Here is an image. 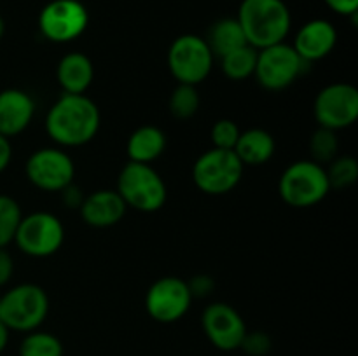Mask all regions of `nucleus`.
I'll return each mask as SVG.
<instances>
[{"label": "nucleus", "mask_w": 358, "mask_h": 356, "mask_svg": "<svg viewBox=\"0 0 358 356\" xmlns=\"http://www.w3.org/2000/svg\"><path fill=\"white\" fill-rule=\"evenodd\" d=\"M233 150L243 166H262L275 156L276 142L266 129L250 128L240 133Z\"/></svg>", "instance_id": "obj_19"}, {"label": "nucleus", "mask_w": 358, "mask_h": 356, "mask_svg": "<svg viewBox=\"0 0 358 356\" xmlns=\"http://www.w3.org/2000/svg\"><path fill=\"white\" fill-rule=\"evenodd\" d=\"M315 119L318 126L332 131L350 128L358 119V91L348 82L325 86L315 98Z\"/></svg>", "instance_id": "obj_12"}, {"label": "nucleus", "mask_w": 358, "mask_h": 356, "mask_svg": "<svg viewBox=\"0 0 358 356\" xmlns=\"http://www.w3.org/2000/svg\"><path fill=\"white\" fill-rule=\"evenodd\" d=\"M101 115L86 94L63 93L45 115L49 138L62 147H83L96 136Z\"/></svg>", "instance_id": "obj_1"}, {"label": "nucleus", "mask_w": 358, "mask_h": 356, "mask_svg": "<svg viewBox=\"0 0 358 356\" xmlns=\"http://www.w3.org/2000/svg\"><path fill=\"white\" fill-rule=\"evenodd\" d=\"M325 6L339 16H350L355 20L358 13V0H324Z\"/></svg>", "instance_id": "obj_31"}, {"label": "nucleus", "mask_w": 358, "mask_h": 356, "mask_svg": "<svg viewBox=\"0 0 358 356\" xmlns=\"http://www.w3.org/2000/svg\"><path fill=\"white\" fill-rule=\"evenodd\" d=\"M278 192L283 202L292 208L317 206L331 192L327 170L311 159L296 161L280 177Z\"/></svg>", "instance_id": "obj_4"}, {"label": "nucleus", "mask_w": 358, "mask_h": 356, "mask_svg": "<svg viewBox=\"0 0 358 356\" xmlns=\"http://www.w3.org/2000/svg\"><path fill=\"white\" fill-rule=\"evenodd\" d=\"M9 332H10L9 328L0 321V355H2L3 349L7 348V344H9Z\"/></svg>", "instance_id": "obj_35"}, {"label": "nucleus", "mask_w": 358, "mask_h": 356, "mask_svg": "<svg viewBox=\"0 0 358 356\" xmlns=\"http://www.w3.org/2000/svg\"><path fill=\"white\" fill-rule=\"evenodd\" d=\"M199 105H201L199 93L196 86H191V84H177V87L171 91L170 101H168L171 115L180 121L194 117L199 110Z\"/></svg>", "instance_id": "obj_24"}, {"label": "nucleus", "mask_w": 358, "mask_h": 356, "mask_svg": "<svg viewBox=\"0 0 358 356\" xmlns=\"http://www.w3.org/2000/svg\"><path fill=\"white\" fill-rule=\"evenodd\" d=\"M3 34H6V21H3V17L0 16V40L3 38Z\"/></svg>", "instance_id": "obj_36"}, {"label": "nucleus", "mask_w": 358, "mask_h": 356, "mask_svg": "<svg viewBox=\"0 0 358 356\" xmlns=\"http://www.w3.org/2000/svg\"><path fill=\"white\" fill-rule=\"evenodd\" d=\"M325 170H327L331 188H346L355 184L358 178V163L355 157H336Z\"/></svg>", "instance_id": "obj_27"}, {"label": "nucleus", "mask_w": 358, "mask_h": 356, "mask_svg": "<svg viewBox=\"0 0 358 356\" xmlns=\"http://www.w3.org/2000/svg\"><path fill=\"white\" fill-rule=\"evenodd\" d=\"M245 166L234 150L212 147L196 159L192 166V181L208 195H224L234 191L243 177Z\"/></svg>", "instance_id": "obj_6"}, {"label": "nucleus", "mask_w": 358, "mask_h": 356, "mask_svg": "<svg viewBox=\"0 0 358 356\" xmlns=\"http://www.w3.org/2000/svg\"><path fill=\"white\" fill-rule=\"evenodd\" d=\"M49 313V297L42 286L23 283L0 295V321L9 330L34 332Z\"/></svg>", "instance_id": "obj_5"}, {"label": "nucleus", "mask_w": 358, "mask_h": 356, "mask_svg": "<svg viewBox=\"0 0 358 356\" xmlns=\"http://www.w3.org/2000/svg\"><path fill=\"white\" fill-rule=\"evenodd\" d=\"M205 40L212 49L213 56H219V58L247 45V38H245L236 17H222V20L215 21L208 30Z\"/></svg>", "instance_id": "obj_21"}, {"label": "nucleus", "mask_w": 358, "mask_h": 356, "mask_svg": "<svg viewBox=\"0 0 358 356\" xmlns=\"http://www.w3.org/2000/svg\"><path fill=\"white\" fill-rule=\"evenodd\" d=\"M79 209L80 216L87 225L105 229V227H112L121 222L128 206L124 205L117 191L100 188V191L86 195Z\"/></svg>", "instance_id": "obj_17"}, {"label": "nucleus", "mask_w": 358, "mask_h": 356, "mask_svg": "<svg viewBox=\"0 0 358 356\" xmlns=\"http://www.w3.org/2000/svg\"><path fill=\"white\" fill-rule=\"evenodd\" d=\"M10 159H13V145H10V140L0 135V173H3L7 170V166L10 164Z\"/></svg>", "instance_id": "obj_33"}, {"label": "nucleus", "mask_w": 358, "mask_h": 356, "mask_svg": "<svg viewBox=\"0 0 358 356\" xmlns=\"http://www.w3.org/2000/svg\"><path fill=\"white\" fill-rule=\"evenodd\" d=\"M336 44H338V30L334 24L324 17H317L299 28L292 47L310 65L327 58L334 51Z\"/></svg>", "instance_id": "obj_15"}, {"label": "nucleus", "mask_w": 358, "mask_h": 356, "mask_svg": "<svg viewBox=\"0 0 358 356\" xmlns=\"http://www.w3.org/2000/svg\"><path fill=\"white\" fill-rule=\"evenodd\" d=\"M201 327L206 339L220 351L240 349L248 332L241 314L226 302L210 304L203 311Z\"/></svg>", "instance_id": "obj_14"}, {"label": "nucleus", "mask_w": 358, "mask_h": 356, "mask_svg": "<svg viewBox=\"0 0 358 356\" xmlns=\"http://www.w3.org/2000/svg\"><path fill=\"white\" fill-rule=\"evenodd\" d=\"M24 173L28 181L41 191L62 192L73 184L76 164L65 150L44 147L28 157Z\"/></svg>", "instance_id": "obj_11"}, {"label": "nucleus", "mask_w": 358, "mask_h": 356, "mask_svg": "<svg viewBox=\"0 0 358 356\" xmlns=\"http://www.w3.org/2000/svg\"><path fill=\"white\" fill-rule=\"evenodd\" d=\"M189 290H191L192 299L194 297H208L215 288V281L208 274H196L191 281H187Z\"/></svg>", "instance_id": "obj_30"}, {"label": "nucleus", "mask_w": 358, "mask_h": 356, "mask_svg": "<svg viewBox=\"0 0 358 356\" xmlns=\"http://www.w3.org/2000/svg\"><path fill=\"white\" fill-rule=\"evenodd\" d=\"M236 20L247 44L255 49L285 42L292 27V14L283 0H241Z\"/></svg>", "instance_id": "obj_2"}, {"label": "nucleus", "mask_w": 358, "mask_h": 356, "mask_svg": "<svg viewBox=\"0 0 358 356\" xmlns=\"http://www.w3.org/2000/svg\"><path fill=\"white\" fill-rule=\"evenodd\" d=\"M20 356H63V344L49 332H28L20 344Z\"/></svg>", "instance_id": "obj_23"}, {"label": "nucleus", "mask_w": 358, "mask_h": 356, "mask_svg": "<svg viewBox=\"0 0 358 356\" xmlns=\"http://www.w3.org/2000/svg\"><path fill=\"white\" fill-rule=\"evenodd\" d=\"M308 63L287 42L259 49L254 77L264 89L283 91L292 86Z\"/></svg>", "instance_id": "obj_9"}, {"label": "nucleus", "mask_w": 358, "mask_h": 356, "mask_svg": "<svg viewBox=\"0 0 358 356\" xmlns=\"http://www.w3.org/2000/svg\"><path fill=\"white\" fill-rule=\"evenodd\" d=\"M115 191L128 208L142 213L159 212L168 198L163 177L150 164L133 161H128L119 171Z\"/></svg>", "instance_id": "obj_3"}, {"label": "nucleus", "mask_w": 358, "mask_h": 356, "mask_svg": "<svg viewBox=\"0 0 358 356\" xmlns=\"http://www.w3.org/2000/svg\"><path fill=\"white\" fill-rule=\"evenodd\" d=\"M339 150V140L336 136V131L325 128H318L317 131L311 135L310 140V152L311 161L322 164H329L338 157Z\"/></svg>", "instance_id": "obj_25"}, {"label": "nucleus", "mask_w": 358, "mask_h": 356, "mask_svg": "<svg viewBox=\"0 0 358 356\" xmlns=\"http://www.w3.org/2000/svg\"><path fill=\"white\" fill-rule=\"evenodd\" d=\"M35 115V101L27 91L9 87L0 91V135L13 138L30 126Z\"/></svg>", "instance_id": "obj_16"}, {"label": "nucleus", "mask_w": 358, "mask_h": 356, "mask_svg": "<svg viewBox=\"0 0 358 356\" xmlns=\"http://www.w3.org/2000/svg\"><path fill=\"white\" fill-rule=\"evenodd\" d=\"M65 241L62 220L49 212H35L21 216L14 241L28 257L45 258L55 255Z\"/></svg>", "instance_id": "obj_8"}, {"label": "nucleus", "mask_w": 358, "mask_h": 356, "mask_svg": "<svg viewBox=\"0 0 358 356\" xmlns=\"http://www.w3.org/2000/svg\"><path fill=\"white\" fill-rule=\"evenodd\" d=\"M273 348L271 337L264 332H247L240 349L250 356H266Z\"/></svg>", "instance_id": "obj_29"}, {"label": "nucleus", "mask_w": 358, "mask_h": 356, "mask_svg": "<svg viewBox=\"0 0 358 356\" xmlns=\"http://www.w3.org/2000/svg\"><path fill=\"white\" fill-rule=\"evenodd\" d=\"M257 52L259 49L248 44L236 51L227 52L226 56L220 58L224 75L231 80H245L254 75L255 65H257Z\"/></svg>", "instance_id": "obj_22"}, {"label": "nucleus", "mask_w": 358, "mask_h": 356, "mask_svg": "<svg viewBox=\"0 0 358 356\" xmlns=\"http://www.w3.org/2000/svg\"><path fill=\"white\" fill-rule=\"evenodd\" d=\"M21 216L23 213L16 199L0 194V248H6L7 244L13 243Z\"/></svg>", "instance_id": "obj_26"}, {"label": "nucleus", "mask_w": 358, "mask_h": 356, "mask_svg": "<svg viewBox=\"0 0 358 356\" xmlns=\"http://www.w3.org/2000/svg\"><path fill=\"white\" fill-rule=\"evenodd\" d=\"M14 274V260L6 248H0V286H6Z\"/></svg>", "instance_id": "obj_32"}, {"label": "nucleus", "mask_w": 358, "mask_h": 356, "mask_svg": "<svg viewBox=\"0 0 358 356\" xmlns=\"http://www.w3.org/2000/svg\"><path fill=\"white\" fill-rule=\"evenodd\" d=\"M62 194H63V201H65V205L69 206V208H79V206L83 205L84 201L83 194H80L79 188H76L73 185H69L66 188H63Z\"/></svg>", "instance_id": "obj_34"}, {"label": "nucleus", "mask_w": 358, "mask_h": 356, "mask_svg": "<svg viewBox=\"0 0 358 356\" xmlns=\"http://www.w3.org/2000/svg\"><path fill=\"white\" fill-rule=\"evenodd\" d=\"M37 23L42 37L55 44H66L86 31L90 13L80 0H51L42 7Z\"/></svg>", "instance_id": "obj_10"}, {"label": "nucleus", "mask_w": 358, "mask_h": 356, "mask_svg": "<svg viewBox=\"0 0 358 356\" xmlns=\"http://www.w3.org/2000/svg\"><path fill=\"white\" fill-rule=\"evenodd\" d=\"M94 79V65L84 52H69L56 66V80L63 93L86 94Z\"/></svg>", "instance_id": "obj_18"}, {"label": "nucleus", "mask_w": 358, "mask_h": 356, "mask_svg": "<svg viewBox=\"0 0 358 356\" xmlns=\"http://www.w3.org/2000/svg\"><path fill=\"white\" fill-rule=\"evenodd\" d=\"M240 128L234 121L231 119H219L215 121V124L212 126V131H210V138L215 149H224V150H233L236 145L238 138H240Z\"/></svg>", "instance_id": "obj_28"}, {"label": "nucleus", "mask_w": 358, "mask_h": 356, "mask_svg": "<svg viewBox=\"0 0 358 356\" xmlns=\"http://www.w3.org/2000/svg\"><path fill=\"white\" fill-rule=\"evenodd\" d=\"M192 295L185 279L163 276L150 285L145 295V309L157 323H175L191 309Z\"/></svg>", "instance_id": "obj_13"}, {"label": "nucleus", "mask_w": 358, "mask_h": 356, "mask_svg": "<svg viewBox=\"0 0 358 356\" xmlns=\"http://www.w3.org/2000/svg\"><path fill=\"white\" fill-rule=\"evenodd\" d=\"M166 150V135L161 128L145 124L136 128L126 143V154L133 163L150 164Z\"/></svg>", "instance_id": "obj_20"}, {"label": "nucleus", "mask_w": 358, "mask_h": 356, "mask_svg": "<svg viewBox=\"0 0 358 356\" xmlns=\"http://www.w3.org/2000/svg\"><path fill=\"white\" fill-rule=\"evenodd\" d=\"M213 59L205 37L196 34L180 35L168 49V68L178 84H201L212 72Z\"/></svg>", "instance_id": "obj_7"}]
</instances>
